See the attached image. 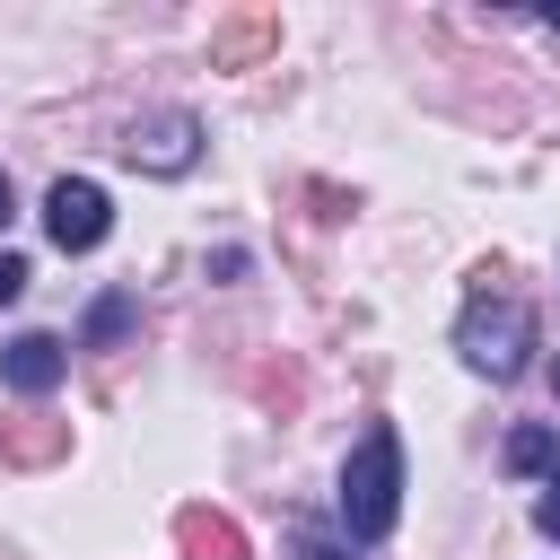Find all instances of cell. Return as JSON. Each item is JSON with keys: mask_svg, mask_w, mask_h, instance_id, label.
I'll return each mask as SVG.
<instances>
[{"mask_svg": "<svg viewBox=\"0 0 560 560\" xmlns=\"http://www.w3.org/2000/svg\"><path fill=\"white\" fill-rule=\"evenodd\" d=\"M332 508H341V534H350V542H385V534H394V516H402V438H394L385 420L350 446Z\"/></svg>", "mask_w": 560, "mask_h": 560, "instance_id": "6da1fadb", "label": "cell"}, {"mask_svg": "<svg viewBox=\"0 0 560 560\" xmlns=\"http://www.w3.org/2000/svg\"><path fill=\"white\" fill-rule=\"evenodd\" d=\"M0 228H9V175H0Z\"/></svg>", "mask_w": 560, "mask_h": 560, "instance_id": "9a60e30c", "label": "cell"}, {"mask_svg": "<svg viewBox=\"0 0 560 560\" xmlns=\"http://www.w3.org/2000/svg\"><path fill=\"white\" fill-rule=\"evenodd\" d=\"M61 368H70V350H61L52 332H18V341L0 350V376H9L26 402H35V394H52V385H61Z\"/></svg>", "mask_w": 560, "mask_h": 560, "instance_id": "ba28073f", "label": "cell"}, {"mask_svg": "<svg viewBox=\"0 0 560 560\" xmlns=\"http://www.w3.org/2000/svg\"><path fill=\"white\" fill-rule=\"evenodd\" d=\"M289 560H350V551H341L332 534H315V525H298V534H289Z\"/></svg>", "mask_w": 560, "mask_h": 560, "instance_id": "8fae6325", "label": "cell"}, {"mask_svg": "<svg viewBox=\"0 0 560 560\" xmlns=\"http://www.w3.org/2000/svg\"><path fill=\"white\" fill-rule=\"evenodd\" d=\"M122 158H131L140 175H184V166L201 158V122H192L184 105H158V114H140V122L122 131Z\"/></svg>", "mask_w": 560, "mask_h": 560, "instance_id": "277c9868", "label": "cell"}, {"mask_svg": "<svg viewBox=\"0 0 560 560\" xmlns=\"http://www.w3.org/2000/svg\"><path fill=\"white\" fill-rule=\"evenodd\" d=\"M280 44V9H228L210 26V70H254Z\"/></svg>", "mask_w": 560, "mask_h": 560, "instance_id": "5b68a950", "label": "cell"}, {"mask_svg": "<svg viewBox=\"0 0 560 560\" xmlns=\"http://www.w3.org/2000/svg\"><path fill=\"white\" fill-rule=\"evenodd\" d=\"M175 551H184V560H254L245 525L219 516V508H175Z\"/></svg>", "mask_w": 560, "mask_h": 560, "instance_id": "52a82bcc", "label": "cell"}, {"mask_svg": "<svg viewBox=\"0 0 560 560\" xmlns=\"http://www.w3.org/2000/svg\"><path fill=\"white\" fill-rule=\"evenodd\" d=\"M455 350H464V368H481L490 385H508L525 368V350H534V306L508 298V289H481L464 306V324H455Z\"/></svg>", "mask_w": 560, "mask_h": 560, "instance_id": "7a4b0ae2", "label": "cell"}, {"mask_svg": "<svg viewBox=\"0 0 560 560\" xmlns=\"http://www.w3.org/2000/svg\"><path fill=\"white\" fill-rule=\"evenodd\" d=\"M551 385H560V359H551Z\"/></svg>", "mask_w": 560, "mask_h": 560, "instance_id": "2e32d148", "label": "cell"}, {"mask_svg": "<svg viewBox=\"0 0 560 560\" xmlns=\"http://www.w3.org/2000/svg\"><path fill=\"white\" fill-rule=\"evenodd\" d=\"M105 228H114V201H105V184H88V175H61V184L44 192V236H52L61 254H96V245H105Z\"/></svg>", "mask_w": 560, "mask_h": 560, "instance_id": "3957f363", "label": "cell"}, {"mask_svg": "<svg viewBox=\"0 0 560 560\" xmlns=\"http://www.w3.org/2000/svg\"><path fill=\"white\" fill-rule=\"evenodd\" d=\"M551 26H560V18H551Z\"/></svg>", "mask_w": 560, "mask_h": 560, "instance_id": "e0dca14e", "label": "cell"}, {"mask_svg": "<svg viewBox=\"0 0 560 560\" xmlns=\"http://www.w3.org/2000/svg\"><path fill=\"white\" fill-rule=\"evenodd\" d=\"M131 315H140V306H131V298H122V289H105V298H96V306H88V350H114V341H122V332H131Z\"/></svg>", "mask_w": 560, "mask_h": 560, "instance_id": "9c48e42d", "label": "cell"}, {"mask_svg": "<svg viewBox=\"0 0 560 560\" xmlns=\"http://www.w3.org/2000/svg\"><path fill=\"white\" fill-rule=\"evenodd\" d=\"M254 385H262V394H271V402H280V411H289V402H298V376H289V368H262V376H254Z\"/></svg>", "mask_w": 560, "mask_h": 560, "instance_id": "4fadbf2b", "label": "cell"}, {"mask_svg": "<svg viewBox=\"0 0 560 560\" xmlns=\"http://www.w3.org/2000/svg\"><path fill=\"white\" fill-rule=\"evenodd\" d=\"M534 525H542V534H551V542H560V472H551V481H542V499H534Z\"/></svg>", "mask_w": 560, "mask_h": 560, "instance_id": "7c38bea8", "label": "cell"}, {"mask_svg": "<svg viewBox=\"0 0 560 560\" xmlns=\"http://www.w3.org/2000/svg\"><path fill=\"white\" fill-rule=\"evenodd\" d=\"M18 289H26V262H18V254H0V306H9Z\"/></svg>", "mask_w": 560, "mask_h": 560, "instance_id": "5bb4252c", "label": "cell"}, {"mask_svg": "<svg viewBox=\"0 0 560 560\" xmlns=\"http://www.w3.org/2000/svg\"><path fill=\"white\" fill-rule=\"evenodd\" d=\"M508 472H560V438L551 429H516L508 438Z\"/></svg>", "mask_w": 560, "mask_h": 560, "instance_id": "30bf717a", "label": "cell"}, {"mask_svg": "<svg viewBox=\"0 0 560 560\" xmlns=\"http://www.w3.org/2000/svg\"><path fill=\"white\" fill-rule=\"evenodd\" d=\"M61 455H70V420H44V411L0 420V464H9V472H44V464H61Z\"/></svg>", "mask_w": 560, "mask_h": 560, "instance_id": "8992f818", "label": "cell"}]
</instances>
